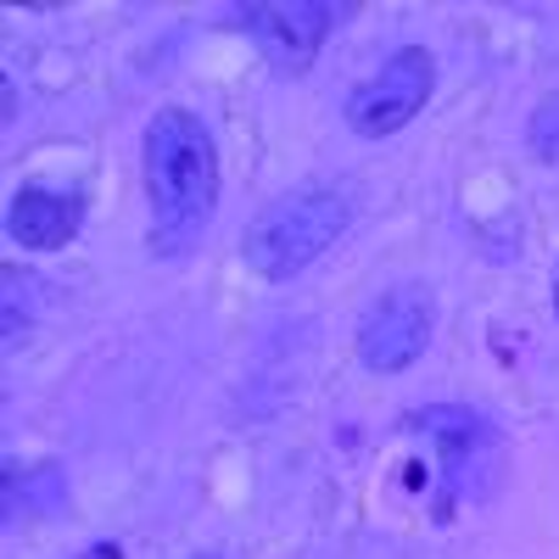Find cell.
Listing matches in <instances>:
<instances>
[{"label":"cell","mask_w":559,"mask_h":559,"mask_svg":"<svg viewBox=\"0 0 559 559\" xmlns=\"http://www.w3.org/2000/svg\"><path fill=\"white\" fill-rule=\"evenodd\" d=\"M79 559H123V548H118V543H90Z\"/></svg>","instance_id":"9"},{"label":"cell","mask_w":559,"mask_h":559,"mask_svg":"<svg viewBox=\"0 0 559 559\" xmlns=\"http://www.w3.org/2000/svg\"><path fill=\"white\" fill-rule=\"evenodd\" d=\"M347 12L353 7H331V0H258V7L236 12V23L258 39V51L280 73H308Z\"/></svg>","instance_id":"5"},{"label":"cell","mask_w":559,"mask_h":559,"mask_svg":"<svg viewBox=\"0 0 559 559\" xmlns=\"http://www.w3.org/2000/svg\"><path fill=\"white\" fill-rule=\"evenodd\" d=\"M437 331V297L426 286H392L358 319V364L376 369V376H397L419 353L431 347Z\"/></svg>","instance_id":"4"},{"label":"cell","mask_w":559,"mask_h":559,"mask_svg":"<svg viewBox=\"0 0 559 559\" xmlns=\"http://www.w3.org/2000/svg\"><path fill=\"white\" fill-rule=\"evenodd\" d=\"M140 179H146V241L157 258L191 252L218 213V146L191 107L152 112L140 134Z\"/></svg>","instance_id":"1"},{"label":"cell","mask_w":559,"mask_h":559,"mask_svg":"<svg viewBox=\"0 0 559 559\" xmlns=\"http://www.w3.org/2000/svg\"><path fill=\"white\" fill-rule=\"evenodd\" d=\"M84 224V197L57 191V185H17L12 207H7V236L23 252H57L79 236Z\"/></svg>","instance_id":"6"},{"label":"cell","mask_w":559,"mask_h":559,"mask_svg":"<svg viewBox=\"0 0 559 559\" xmlns=\"http://www.w3.org/2000/svg\"><path fill=\"white\" fill-rule=\"evenodd\" d=\"M437 90V62L426 45H403L381 62V73H369L364 84H353V96L342 107L347 129L364 134V140H386L397 129H408L419 112H426Z\"/></svg>","instance_id":"3"},{"label":"cell","mask_w":559,"mask_h":559,"mask_svg":"<svg viewBox=\"0 0 559 559\" xmlns=\"http://www.w3.org/2000/svg\"><path fill=\"white\" fill-rule=\"evenodd\" d=\"M353 224V202L336 185H297V191L274 197L241 236V258L263 280H292L308 263H319Z\"/></svg>","instance_id":"2"},{"label":"cell","mask_w":559,"mask_h":559,"mask_svg":"<svg viewBox=\"0 0 559 559\" xmlns=\"http://www.w3.org/2000/svg\"><path fill=\"white\" fill-rule=\"evenodd\" d=\"M526 146L537 163H559V90L537 102V112L526 123Z\"/></svg>","instance_id":"8"},{"label":"cell","mask_w":559,"mask_h":559,"mask_svg":"<svg viewBox=\"0 0 559 559\" xmlns=\"http://www.w3.org/2000/svg\"><path fill=\"white\" fill-rule=\"evenodd\" d=\"M403 431H414V437L437 442V453H442V464H448V476L471 471L476 448L492 437L481 414H471V408H453V403H437V408H419V414H408V419H403Z\"/></svg>","instance_id":"7"},{"label":"cell","mask_w":559,"mask_h":559,"mask_svg":"<svg viewBox=\"0 0 559 559\" xmlns=\"http://www.w3.org/2000/svg\"><path fill=\"white\" fill-rule=\"evenodd\" d=\"M554 319H559V269H554Z\"/></svg>","instance_id":"10"}]
</instances>
